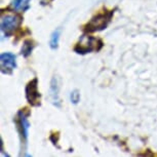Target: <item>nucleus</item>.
Returning <instances> with one entry per match:
<instances>
[{"label": "nucleus", "instance_id": "obj_2", "mask_svg": "<svg viewBox=\"0 0 157 157\" xmlns=\"http://www.w3.org/2000/svg\"><path fill=\"white\" fill-rule=\"evenodd\" d=\"M101 46H102L101 40L91 36H83L77 43L75 52L78 54H87L93 50H99Z\"/></svg>", "mask_w": 157, "mask_h": 157}, {"label": "nucleus", "instance_id": "obj_5", "mask_svg": "<svg viewBox=\"0 0 157 157\" xmlns=\"http://www.w3.org/2000/svg\"><path fill=\"white\" fill-rule=\"evenodd\" d=\"M17 58L11 52H3L0 56L1 62V72L4 74H10L17 67Z\"/></svg>", "mask_w": 157, "mask_h": 157}, {"label": "nucleus", "instance_id": "obj_11", "mask_svg": "<svg viewBox=\"0 0 157 157\" xmlns=\"http://www.w3.org/2000/svg\"><path fill=\"white\" fill-rule=\"evenodd\" d=\"M70 100L73 104H77L80 101V94L77 90H74L70 94Z\"/></svg>", "mask_w": 157, "mask_h": 157}, {"label": "nucleus", "instance_id": "obj_8", "mask_svg": "<svg viewBox=\"0 0 157 157\" xmlns=\"http://www.w3.org/2000/svg\"><path fill=\"white\" fill-rule=\"evenodd\" d=\"M30 0H13L11 2V7L16 11H25L30 6Z\"/></svg>", "mask_w": 157, "mask_h": 157}, {"label": "nucleus", "instance_id": "obj_9", "mask_svg": "<svg viewBox=\"0 0 157 157\" xmlns=\"http://www.w3.org/2000/svg\"><path fill=\"white\" fill-rule=\"evenodd\" d=\"M60 36H61V29H57L52 32V36L49 39V46L50 48L56 49L59 46V41H60Z\"/></svg>", "mask_w": 157, "mask_h": 157}, {"label": "nucleus", "instance_id": "obj_10", "mask_svg": "<svg viewBox=\"0 0 157 157\" xmlns=\"http://www.w3.org/2000/svg\"><path fill=\"white\" fill-rule=\"evenodd\" d=\"M34 48V43L32 40H25V42L23 44V47H22V55L24 56L25 58L29 57L31 55L32 50Z\"/></svg>", "mask_w": 157, "mask_h": 157}, {"label": "nucleus", "instance_id": "obj_3", "mask_svg": "<svg viewBox=\"0 0 157 157\" xmlns=\"http://www.w3.org/2000/svg\"><path fill=\"white\" fill-rule=\"evenodd\" d=\"M111 19V13H100L94 17L90 23L85 26V30L88 32L101 31L107 27L109 21Z\"/></svg>", "mask_w": 157, "mask_h": 157}, {"label": "nucleus", "instance_id": "obj_6", "mask_svg": "<svg viewBox=\"0 0 157 157\" xmlns=\"http://www.w3.org/2000/svg\"><path fill=\"white\" fill-rule=\"evenodd\" d=\"M19 124H20L22 137L25 139V141H26L28 139V132H29V128H30V123H29L27 115L25 114L24 111H20V113H19Z\"/></svg>", "mask_w": 157, "mask_h": 157}, {"label": "nucleus", "instance_id": "obj_4", "mask_svg": "<svg viewBox=\"0 0 157 157\" xmlns=\"http://www.w3.org/2000/svg\"><path fill=\"white\" fill-rule=\"evenodd\" d=\"M26 98L32 106L40 105V93L38 90V80L34 78L26 86Z\"/></svg>", "mask_w": 157, "mask_h": 157}, {"label": "nucleus", "instance_id": "obj_1", "mask_svg": "<svg viewBox=\"0 0 157 157\" xmlns=\"http://www.w3.org/2000/svg\"><path fill=\"white\" fill-rule=\"evenodd\" d=\"M22 19L16 13H5L1 17V31L6 36L13 33L20 27Z\"/></svg>", "mask_w": 157, "mask_h": 157}, {"label": "nucleus", "instance_id": "obj_7", "mask_svg": "<svg viewBox=\"0 0 157 157\" xmlns=\"http://www.w3.org/2000/svg\"><path fill=\"white\" fill-rule=\"evenodd\" d=\"M59 84H58V79L56 77H52V81H50V86H49V96L50 100L54 105L60 106V99H59Z\"/></svg>", "mask_w": 157, "mask_h": 157}]
</instances>
